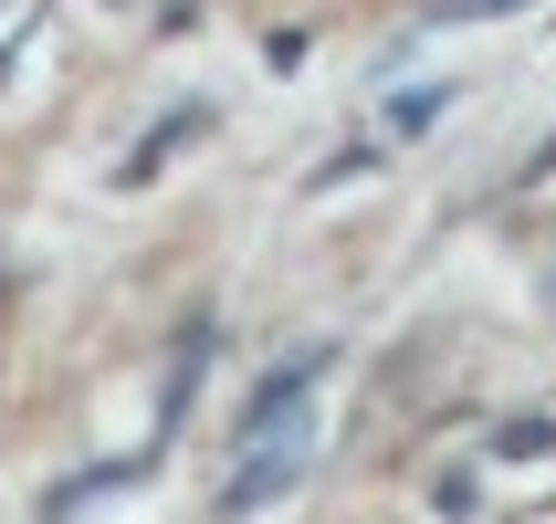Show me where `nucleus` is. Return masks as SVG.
Masks as SVG:
<instances>
[{"instance_id": "nucleus-1", "label": "nucleus", "mask_w": 556, "mask_h": 524, "mask_svg": "<svg viewBox=\"0 0 556 524\" xmlns=\"http://www.w3.org/2000/svg\"><path fill=\"white\" fill-rule=\"evenodd\" d=\"M337 368V346H305V357H283L274 378H252V399H242V440H283V431H305L294 409H305V388Z\"/></svg>"}, {"instance_id": "nucleus-2", "label": "nucleus", "mask_w": 556, "mask_h": 524, "mask_svg": "<svg viewBox=\"0 0 556 524\" xmlns=\"http://www.w3.org/2000/svg\"><path fill=\"white\" fill-rule=\"evenodd\" d=\"M294 472H305V431H283V440H263L242 472H231V494H220V514H263L274 494H294Z\"/></svg>"}, {"instance_id": "nucleus-3", "label": "nucleus", "mask_w": 556, "mask_h": 524, "mask_svg": "<svg viewBox=\"0 0 556 524\" xmlns=\"http://www.w3.org/2000/svg\"><path fill=\"white\" fill-rule=\"evenodd\" d=\"M211 357H220V325L200 315V325L179 336V357H168V388H157V431H179V420H189V399H200V378H211Z\"/></svg>"}, {"instance_id": "nucleus-4", "label": "nucleus", "mask_w": 556, "mask_h": 524, "mask_svg": "<svg viewBox=\"0 0 556 524\" xmlns=\"http://www.w3.org/2000/svg\"><path fill=\"white\" fill-rule=\"evenodd\" d=\"M200 126H211V105H179V116H168V126H148V137H137V148H126V168H116V179L137 189V179H148V168H157V157L179 148V137H200Z\"/></svg>"}, {"instance_id": "nucleus-5", "label": "nucleus", "mask_w": 556, "mask_h": 524, "mask_svg": "<svg viewBox=\"0 0 556 524\" xmlns=\"http://www.w3.org/2000/svg\"><path fill=\"white\" fill-rule=\"evenodd\" d=\"M441 116H452V85H409L400 105H389V137H431Z\"/></svg>"}, {"instance_id": "nucleus-6", "label": "nucleus", "mask_w": 556, "mask_h": 524, "mask_svg": "<svg viewBox=\"0 0 556 524\" xmlns=\"http://www.w3.org/2000/svg\"><path fill=\"white\" fill-rule=\"evenodd\" d=\"M494 11H515V0H452V11H431V22H494Z\"/></svg>"}, {"instance_id": "nucleus-7", "label": "nucleus", "mask_w": 556, "mask_h": 524, "mask_svg": "<svg viewBox=\"0 0 556 524\" xmlns=\"http://www.w3.org/2000/svg\"><path fill=\"white\" fill-rule=\"evenodd\" d=\"M535 179H556V137H546V148L526 157V189H535Z\"/></svg>"}]
</instances>
